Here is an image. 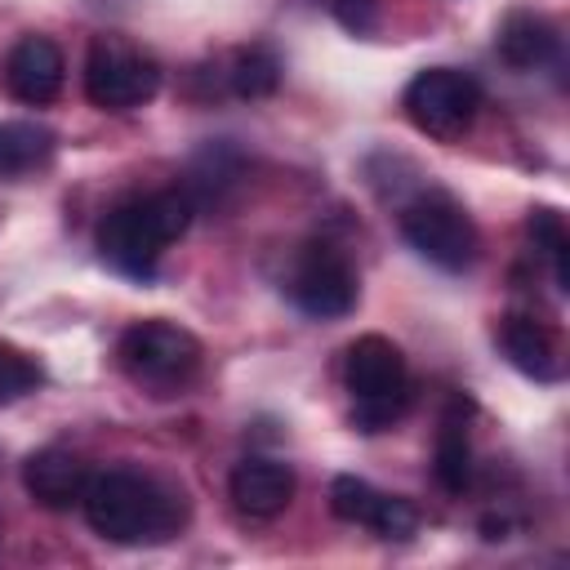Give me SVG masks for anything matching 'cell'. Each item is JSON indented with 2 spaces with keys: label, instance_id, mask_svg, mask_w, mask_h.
I'll return each mask as SVG.
<instances>
[{
  "label": "cell",
  "instance_id": "12",
  "mask_svg": "<svg viewBox=\"0 0 570 570\" xmlns=\"http://www.w3.org/2000/svg\"><path fill=\"white\" fill-rule=\"evenodd\" d=\"M22 485H27V494H31L40 508L62 512V508L80 503V494H85V485H89V468H85L71 450L45 445V450L27 454V463H22Z\"/></svg>",
  "mask_w": 570,
  "mask_h": 570
},
{
  "label": "cell",
  "instance_id": "14",
  "mask_svg": "<svg viewBox=\"0 0 570 570\" xmlns=\"http://www.w3.org/2000/svg\"><path fill=\"white\" fill-rule=\"evenodd\" d=\"M494 49H499V58H503L512 71H539V67H548V62L557 58L561 36H557V27H552L543 13L512 9V13L499 22Z\"/></svg>",
  "mask_w": 570,
  "mask_h": 570
},
{
  "label": "cell",
  "instance_id": "8",
  "mask_svg": "<svg viewBox=\"0 0 570 570\" xmlns=\"http://www.w3.org/2000/svg\"><path fill=\"white\" fill-rule=\"evenodd\" d=\"M289 298L312 321H338L356 307V272L334 245H307L294 263Z\"/></svg>",
  "mask_w": 570,
  "mask_h": 570
},
{
  "label": "cell",
  "instance_id": "7",
  "mask_svg": "<svg viewBox=\"0 0 570 570\" xmlns=\"http://www.w3.org/2000/svg\"><path fill=\"white\" fill-rule=\"evenodd\" d=\"M481 111V85L454 67H428L405 85V116L432 138H459Z\"/></svg>",
  "mask_w": 570,
  "mask_h": 570
},
{
  "label": "cell",
  "instance_id": "18",
  "mask_svg": "<svg viewBox=\"0 0 570 570\" xmlns=\"http://www.w3.org/2000/svg\"><path fill=\"white\" fill-rule=\"evenodd\" d=\"M530 236H534V245L543 249V258L552 263L557 289L566 294V289H570V236H566L561 214H557V209H534V214H530Z\"/></svg>",
  "mask_w": 570,
  "mask_h": 570
},
{
  "label": "cell",
  "instance_id": "2",
  "mask_svg": "<svg viewBox=\"0 0 570 570\" xmlns=\"http://www.w3.org/2000/svg\"><path fill=\"white\" fill-rule=\"evenodd\" d=\"M191 214H196V200L187 196V187H165V191L129 196V200H120V205H111L102 214V223H98V254L120 276L151 281L165 245L187 232Z\"/></svg>",
  "mask_w": 570,
  "mask_h": 570
},
{
  "label": "cell",
  "instance_id": "3",
  "mask_svg": "<svg viewBox=\"0 0 570 570\" xmlns=\"http://www.w3.org/2000/svg\"><path fill=\"white\" fill-rule=\"evenodd\" d=\"M343 383L352 392V423L361 432L392 428L410 405V370L392 338L361 334L343 356Z\"/></svg>",
  "mask_w": 570,
  "mask_h": 570
},
{
  "label": "cell",
  "instance_id": "11",
  "mask_svg": "<svg viewBox=\"0 0 570 570\" xmlns=\"http://www.w3.org/2000/svg\"><path fill=\"white\" fill-rule=\"evenodd\" d=\"M227 494L245 517H281L294 499V472L281 459H240L227 476Z\"/></svg>",
  "mask_w": 570,
  "mask_h": 570
},
{
  "label": "cell",
  "instance_id": "10",
  "mask_svg": "<svg viewBox=\"0 0 570 570\" xmlns=\"http://www.w3.org/2000/svg\"><path fill=\"white\" fill-rule=\"evenodd\" d=\"M62 71H67L62 49H58L49 36H22V40L9 49V58H4V85H9V94H13L18 102H27V107L53 102L58 89H62Z\"/></svg>",
  "mask_w": 570,
  "mask_h": 570
},
{
  "label": "cell",
  "instance_id": "6",
  "mask_svg": "<svg viewBox=\"0 0 570 570\" xmlns=\"http://www.w3.org/2000/svg\"><path fill=\"white\" fill-rule=\"evenodd\" d=\"M160 89V67L120 36H98L85 53V94L102 111H134Z\"/></svg>",
  "mask_w": 570,
  "mask_h": 570
},
{
  "label": "cell",
  "instance_id": "1",
  "mask_svg": "<svg viewBox=\"0 0 570 570\" xmlns=\"http://www.w3.org/2000/svg\"><path fill=\"white\" fill-rule=\"evenodd\" d=\"M80 508L89 530L107 543H160L183 525V494L134 468L89 476Z\"/></svg>",
  "mask_w": 570,
  "mask_h": 570
},
{
  "label": "cell",
  "instance_id": "20",
  "mask_svg": "<svg viewBox=\"0 0 570 570\" xmlns=\"http://www.w3.org/2000/svg\"><path fill=\"white\" fill-rule=\"evenodd\" d=\"M334 18L356 31V36H370L379 27V4L374 0H334Z\"/></svg>",
  "mask_w": 570,
  "mask_h": 570
},
{
  "label": "cell",
  "instance_id": "4",
  "mask_svg": "<svg viewBox=\"0 0 570 570\" xmlns=\"http://www.w3.org/2000/svg\"><path fill=\"white\" fill-rule=\"evenodd\" d=\"M401 236L419 258H428L441 272H468L476 263V245H481L476 240V223L445 191L414 196L401 209Z\"/></svg>",
  "mask_w": 570,
  "mask_h": 570
},
{
  "label": "cell",
  "instance_id": "5",
  "mask_svg": "<svg viewBox=\"0 0 570 570\" xmlns=\"http://www.w3.org/2000/svg\"><path fill=\"white\" fill-rule=\"evenodd\" d=\"M120 370L138 383V387H156V392H174L183 387L196 370H200V343L169 325V321H138L120 334Z\"/></svg>",
  "mask_w": 570,
  "mask_h": 570
},
{
  "label": "cell",
  "instance_id": "19",
  "mask_svg": "<svg viewBox=\"0 0 570 570\" xmlns=\"http://www.w3.org/2000/svg\"><path fill=\"white\" fill-rule=\"evenodd\" d=\"M36 387H40V365H36L27 352L0 343V405L27 396V392H36Z\"/></svg>",
  "mask_w": 570,
  "mask_h": 570
},
{
  "label": "cell",
  "instance_id": "13",
  "mask_svg": "<svg viewBox=\"0 0 570 570\" xmlns=\"http://www.w3.org/2000/svg\"><path fill=\"white\" fill-rule=\"evenodd\" d=\"M499 347H503L508 365L521 370L525 379H539V383L561 379V347L543 321L521 316V312L503 316L499 321Z\"/></svg>",
  "mask_w": 570,
  "mask_h": 570
},
{
  "label": "cell",
  "instance_id": "9",
  "mask_svg": "<svg viewBox=\"0 0 570 570\" xmlns=\"http://www.w3.org/2000/svg\"><path fill=\"white\" fill-rule=\"evenodd\" d=\"M330 512H334L338 521L370 525V530H374L379 539H387V543H405V539H414V530H419V512H414L405 499L383 494V490H374V485L361 481V476H334V481H330Z\"/></svg>",
  "mask_w": 570,
  "mask_h": 570
},
{
  "label": "cell",
  "instance_id": "17",
  "mask_svg": "<svg viewBox=\"0 0 570 570\" xmlns=\"http://www.w3.org/2000/svg\"><path fill=\"white\" fill-rule=\"evenodd\" d=\"M227 85L236 98H267L281 85V58L272 45H245L232 53L227 67Z\"/></svg>",
  "mask_w": 570,
  "mask_h": 570
},
{
  "label": "cell",
  "instance_id": "15",
  "mask_svg": "<svg viewBox=\"0 0 570 570\" xmlns=\"http://www.w3.org/2000/svg\"><path fill=\"white\" fill-rule=\"evenodd\" d=\"M432 476L445 494H463L472 481V441H468V423L459 414V405H450L441 414L436 428V454H432Z\"/></svg>",
  "mask_w": 570,
  "mask_h": 570
},
{
  "label": "cell",
  "instance_id": "16",
  "mask_svg": "<svg viewBox=\"0 0 570 570\" xmlns=\"http://www.w3.org/2000/svg\"><path fill=\"white\" fill-rule=\"evenodd\" d=\"M53 156V134L36 120H0V178L40 169Z\"/></svg>",
  "mask_w": 570,
  "mask_h": 570
}]
</instances>
